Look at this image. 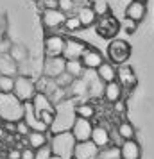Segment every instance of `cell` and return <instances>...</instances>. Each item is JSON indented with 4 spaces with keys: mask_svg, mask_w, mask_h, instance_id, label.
<instances>
[{
    "mask_svg": "<svg viewBox=\"0 0 154 159\" xmlns=\"http://www.w3.org/2000/svg\"><path fill=\"white\" fill-rule=\"evenodd\" d=\"M0 75H2V73H0Z\"/></svg>",
    "mask_w": 154,
    "mask_h": 159,
    "instance_id": "cell-44",
    "label": "cell"
},
{
    "mask_svg": "<svg viewBox=\"0 0 154 159\" xmlns=\"http://www.w3.org/2000/svg\"><path fill=\"white\" fill-rule=\"evenodd\" d=\"M100 150L102 148L95 145L91 139L90 141H77L75 150H73V159H99Z\"/></svg>",
    "mask_w": 154,
    "mask_h": 159,
    "instance_id": "cell-11",
    "label": "cell"
},
{
    "mask_svg": "<svg viewBox=\"0 0 154 159\" xmlns=\"http://www.w3.org/2000/svg\"><path fill=\"white\" fill-rule=\"evenodd\" d=\"M75 111H77V116H82V118H93V115H95V107L91 106V104H77V107H75Z\"/></svg>",
    "mask_w": 154,
    "mask_h": 159,
    "instance_id": "cell-28",
    "label": "cell"
},
{
    "mask_svg": "<svg viewBox=\"0 0 154 159\" xmlns=\"http://www.w3.org/2000/svg\"><path fill=\"white\" fill-rule=\"evenodd\" d=\"M32 107H34V111H36V115L38 113H41V111H54L56 113V104L50 100V97L47 93H43V91H38L36 97L32 98Z\"/></svg>",
    "mask_w": 154,
    "mask_h": 159,
    "instance_id": "cell-18",
    "label": "cell"
},
{
    "mask_svg": "<svg viewBox=\"0 0 154 159\" xmlns=\"http://www.w3.org/2000/svg\"><path fill=\"white\" fill-rule=\"evenodd\" d=\"M120 25H122V29H124L125 32H129V34L136 32V29H138V22H134L133 18H127V16L120 22Z\"/></svg>",
    "mask_w": 154,
    "mask_h": 159,
    "instance_id": "cell-34",
    "label": "cell"
},
{
    "mask_svg": "<svg viewBox=\"0 0 154 159\" xmlns=\"http://www.w3.org/2000/svg\"><path fill=\"white\" fill-rule=\"evenodd\" d=\"M63 27H65L66 30H72V32H73V30H79V29H84V27H82V23H81V20H79V16H77V15L68 16Z\"/></svg>",
    "mask_w": 154,
    "mask_h": 159,
    "instance_id": "cell-30",
    "label": "cell"
},
{
    "mask_svg": "<svg viewBox=\"0 0 154 159\" xmlns=\"http://www.w3.org/2000/svg\"><path fill=\"white\" fill-rule=\"evenodd\" d=\"M66 72V59L63 56L59 57H45L43 63V75L49 79H58L59 75Z\"/></svg>",
    "mask_w": 154,
    "mask_h": 159,
    "instance_id": "cell-8",
    "label": "cell"
},
{
    "mask_svg": "<svg viewBox=\"0 0 154 159\" xmlns=\"http://www.w3.org/2000/svg\"><path fill=\"white\" fill-rule=\"evenodd\" d=\"M25 116V102L15 93H0V118L4 122H20Z\"/></svg>",
    "mask_w": 154,
    "mask_h": 159,
    "instance_id": "cell-2",
    "label": "cell"
},
{
    "mask_svg": "<svg viewBox=\"0 0 154 159\" xmlns=\"http://www.w3.org/2000/svg\"><path fill=\"white\" fill-rule=\"evenodd\" d=\"M97 77H99V80H102L104 84L117 80L118 79V70L115 68V63H111V61H104L102 65L97 68Z\"/></svg>",
    "mask_w": 154,
    "mask_h": 159,
    "instance_id": "cell-16",
    "label": "cell"
},
{
    "mask_svg": "<svg viewBox=\"0 0 154 159\" xmlns=\"http://www.w3.org/2000/svg\"><path fill=\"white\" fill-rule=\"evenodd\" d=\"M66 18H68V15L63 13L61 9H43V13H41V22L49 34L52 30L59 29L61 25H65Z\"/></svg>",
    "mask_w": 154,
    "mask_h": 159,
    "instance_id": "cell-6",
    "label": "cell"
},
{
    "mask_svg": "<svg viewBox=\"0 0 154 159\" xmlns=\"http://www.w3.org/2000/svg\"><path fill=\"white\" fill-rule=\"evenodd\" d=\"M66 91H70V93H72L73 97H79V95L86 93V86H84V82H82V80L75 79V80H73V82H72V86L68 88Z\"/></svg>",
    "mask_w": 154,
    "mask_h": 159,
    "instance_id": "cell-31",
    "label": "cell"
},
{
    "mask_svg": "<svg viewBox=\"0 0 154 159\" xmlns=\"http://www.w3.org/2000/svg\"><path fill=\"white\" fill-rule=\"evenodd\" d=\"M124 15L127 16V18H133L134 22H142L143 18H145L147 15V7H145V4L143 2H136V0H131L127 6H125V11H124Z\"/></svg>",
    "mask_w": 154,
    "mask_h": 159,
    "instance_id": "cell-17",
    "label": "cell"
},
{
    "mask_svg": "<svg viewBox=\"0 0 154 159\" xmlns=\"http://www.w3.org/2000/svg\"><path fill=\"white\" fill-rule=\"evenodd\" d=\"M117 130H118V134L122 136V139H133L134 138V127L129 122H120Z\"/></svg>",
    "mask_w": 154,
    "mask_h": 159,
    "instance_id": "cell-27",
    "label": "cell"
},
{
    "mask_svg": "<svg viewBox=\"0 0 154 159\" xmlns=\"http://www.w3.org/2000/svg\"><path fill=\"white\" fill-rule=\"evenodd\" d=\"M16 72H18V66H16L15 57L9 56V54H2V56H0V73H2V75L16 77Z\"/></svg>",
    "mask_w": 154,
    "mask_h": 159,
    "instance_id": "cell-21",
    "label": "cell"
},
{
    "mask_svg": "<svg viewBox=\"0 0 154 159\" xmlns=\"http://www.w3.org/2000/svg\"><path fill=\"white\" fill-rule=\"evenodd\" d=\"M131 56V47L124 39H111L108 45V57L115 65H124Z\"/></svg>",
    "mask_w": 154,
    "mask_h": 159,
    "instance_id": "cell-5",
    "label": "cell"
},
{
    "mask_svg": "<svg viewBox=\"0 0 154 159\" xmlns=\"http://www.w3.org/2000/svg\"><path fill=\"white\" fill-rule=\"evenodd\" d=\"M50 143L49 141V132H40V130H30L29 134H27V145H29L30 148H41L43 145Z\"/></svg>",
    "mask_w": 154,
    "mask_h": 159,
    "instance_id": "cell-22",
    "label": "cell"
},
{
    "mask_svg": "<svg viewBox=\"0 0 154 159\" xmlns=\"http://www.w3.org/2000/svg\"><path fill=\"white\" fill-rule=\"evenodd\" d=\"M22 159H36V150L30 148V147L22 148Z\"/></svg>",
    "mask_w": 154,
    "mask_h": 159,
    "instance_id": "cell-39",
    "label": "cell"
},
{
    "mask_svg": "<svg viewBox=\"0 0 154 159\" xmlns=\"http://www.w3.org/2000/svg\"><path fill=\"white\" fill-rule=\"evenodd\" d=\"M122 93H124V88L122 84L118 82V80H113V82H108V84H104V98L110 102V104H115L122 98Z\"/></svg>",
    "mask_w": 154,
    "mask_h": 159,
    "instance_id": "cell-19",
    "label": "cell"
},
{
    "mask_svg": "<svg viewBox=\"0 0 154 159\" xmlns=\"http://www.w3.org/2000/svg\"><path fill=\"white\" fill-rule=\"evenodd\" d=\"M88 48V45L81 41V39H75V38H68L65 43V50H63V57L66 61H70V59H81L82 54L86 52Z\"/></svg>",
    "mask_w": 154,
    "mask_h": 159,
    "instance_id": "cell-12",
    "label": "cell"
},
{
    "mask_svg": "<svg viewBox=\"0 0 154 159\" xmlns=\"http://www.w3.org/2000/svg\"><path fill=\"white\" fill-rule=\"evenodd\" d=\"M122 25L118 23V20L115 18V16H100L99 20H97V25H95V29H97V34L100 38H113L115 34L118 32V29H120Z\"/></svg>",
    "mask_w": 154,
    "mask_h": 159,
    "instance_id": "cell-7",
    "label": "cell"
},
{
    "mask_svg": "<svg viewBox=\"0 0 154 159\" xmlns=\"http://www.w3.org/2000/svg\"><path fill=\"white\" fill-rule=\"evenodd\" d=\"M15 79L16 77H11V75H0V93H13Z\"/></svg>",
    "mask_w": 154,
    "mask_h": 159,
    "instance_id": "cell-26",
    "label": "cell"
},
{
    "mask_svg": "<svg viewBox=\"0 0 154 159\" xmlns=\"http://www.w3.org/2000/svg\"><path fill=\"white\" fill-rule=\"evenodd\" d=\"M54 80H56V82H58V84H59L61 88H65V89H68V88L72 86V82L75 80V77H73V75H70L68 72H65L63 75H59L58 79H54Z\"/></svg>",
    "mask_w": 154,
    "mask_h": 159,
    "instance_id": "cell-32",
    "label": "cell"
},
{
    "mask_svg": "<svg viewBox=\"0 0 154 159\" xmlns=\"http://www.w3.org/2000/svg\"><path fill=\"white\" fill-rule=\"evenodd\" d=\"M91 7L95 9V13H97L99 18H100V16H108L110 15V4H108L106 0H95Z\"/></svg>",
    "mask_w": 154,
    "mask_h": 159,
    "instance_id": "cell-29",
    "label": "cell"
},
{
    "mask_svg": "<svg viewBox=\"0 0 154 159\" xmlns=\"http://www.w3.org/2000/svg\"><path fill=\"white\" fill-rule=\"evenodd\" d=\"M117 80L125 89H131V88L136 86V75H134L131 66H127V65H122L118 68V79Z\"/></svg>",
    "mask_w": 154,
    "mask_h": 159,
    "instance_id": "cell-20",
    "label": "cell"
},
{
    "mask_svg": "<svg viewBox=\"0 0 154 159\" xmlns=\"http://www.w3.org/2000/svg\"><path fill=\"white\" fill-rule=\"evenodd\" d=\"M115 111H117V113H124L125 111V104L122 102V98L118 102H115Z\"/></svg>",
    "mask_w": 154,
    "mask_h": 159,
    "instance_id": "cell-41",
    "label": "cell"
},
{
    "mask_svg": "<svg viewBox=\"0 0 154 159\" xmlns=\"http://www.w3.org/2000/svg\"><path fill=\"white\" fill-rule=\"evenodd\" d=\"M43 9H59V0H40Z\"/></svg>",
    "mask_w": 154,
    "mask_h": 159,
    "instance_id": "cell-38",
    "label": "cell"
},
{
    "mask_svg": "<svg viewBox=\"0 0 154 159\" xmlns=\"http://www.w3.org/2000/svg\"><path fill=\"white\" fill-rule=\"evenodd\" d=\"M23 120L29 123L30 130H40V132H49V127L41 122V118L36 115V111L32 107V104L30 102H25V116H23Z\"/></svg>",
    "mask_w": 154,
    "mask_h": 159,
    "instance_id": "cell-13",
    "label": "cell"
},
{
    "mask_svg": "<svg viewBox=\"0 0 154 159\" xmlns=\"http://www.w3.org/2000/svg\"><path fill=\"white\" fill-rule=\"evenodd\" d=\"M77 104L73 100L65 98L63 102H59L56 106V120L52 123L50 132L52 134H58V132H65V130H72L73 123L77 120Z\"/></svg>",
    "mask_w": 154,
    "mask_h": 159,
    "instance_id": "cell-1",
    "label": "cell"
},
{
    "mask_svg": "<svg viewBox=\"0 0 154 159\" xmlns=\"http://www.w3.org/2000/svg\"><path fill=\"white\" fill-rule=\"evenodd\" d=\"M52 157H54V152H52L50 143L43 145L41 148H38L36 150V159H52Z\"/></svg>",
    "mask_w": 154,
    "mask_h": 159,
    "instance_id": "cell-33",
    "label": "cell"
},
{
    "mask_svg": "<svg viewBox=\"0 0 154 159\" xmlns=\"http://www.w3.org/2000/svg\"><path fill=\"white\" fill-rule=\"evenodd\" d=\"M13 93L23 102H32V98L38 93V86H36V82L30 77H27V75H16Z\"/></svg>",
    "mask_w": 154,
    "mask_h": 159,
    "instance_id": "cell-4",
    "label": "cell"
},
{
    "mask_svg": "<svg viewBox=\"0 0 154 159\" xmlns=\"http://www.w3.org/2000/svg\"><path fill=\"white\" fill-rule=\"evenodd\" d=\"M0 127H4V120L2 118H0Z\"/></svg>",
    "mask_w": 154,
    "mask_h": 159,
    "instance_id": "cell-42",
    "label": "cell"
},
{
    "mask_svg": "<svg viewBox=\"0 0 154 159\" xmlns=\"http://www.w3.org/2000/svg\"><path fill=\"white\" fill-rule=\"evenodd\" d=\"M84 70H86V66L82 65L81 59H70V61H66V72L70 73V75H73L75 79H79L84 73Z\"/></svg>",
    "mask_w": 154,
    "mask_h": 159,
    "instance_id": "cell-25",
    "label": "cell"
},
{
    "mask_svg": "<svg viewBox=\"0 0 154 159\" xmlns=\"http://www.w3.org/2000/svg\"><path fill=\"white\" fill-rule=\"evenodd\" d=\"M91 141L95 145H99L100 148H106L111 141V134L110 130L106 129V127H100V125H95V129H93V134H91Z\"/></svg>",
    "mask_w": 154,
    "mask_h": 159,
    "instance_id": "cell-23",
    "label": "cell"
},
{
    "mask_svg": "<svg viewBox=\"0 0 154 159\" xmlns=\"http://www.w3.org/2000/svg\"><path fill=\"white\" fill-rule=\"evenodd\" d=\"M77 16H79V20H81L82 27H91L93 23H97V13L93 7H90V6H82V7H79V11H77Z\"/></svg>",
    "mask_w": 154,
    "mask_h": 159,
    "instance_id": "cell-24",
    "label": "cell"
},
{
    "mask_svg": "<svg viewBox=\"0 0 154 159\" xmlns=\"http://www.w3.org/2000/svg\"><path fill=\"white\" fill-rule=\"evenodd\" d=\"M93 129H95V125L91 123L90 118L77 116V120H75V123L72 127V134L75 136L77 141H90L91 134H93Z\"/></svg>",
    "mask_w": 154,
    "mask_h": 159,
    "instance_id": "cell-9",
    "label": "cell"
},
{
    "mask_svg": "<svg viewBox=\"0 0 154 159\" xmlns=\"http://www.w3.org/2000/svg\"><path fill=\"white\" fill-rule=\"evenodd\" d=\"M65 43H66V39L63 36H59V34H47L45 43H43L45 56L47 57H59V56H63Z\"/></svg>",
    "mask_w": 154,
    "mask_h": 159,
    "instance_id": "cell-10",
    "label": "cell"
},
{
    "mask_svg": "<svg viewBox=\"0 0 154 159\" xmlns=\"http://www.w3.org/2000/svg\"><path fill=\"white\" fill-rule=\"evenodd\" d=\"M38 116L41 118V122H43L49 129L52 127V123L56 120V113H54V111H41V113H38Z\"/></svg>",
    "mask_w": 154,
    "mask_h": 159,
    "instance_id": "cell-35",
    "label": "cell"
},
{
    "mask_svg": "<svg viewBox=\"0 0 154 159\" xmlns=\"http://www.w3.org/2000/svg\"><path fill=\"white\" fill-rule=\"evenodd\" d=\"M75 145H77V139L72 134V130L52 134L50 147H52V152H54L52 159H73Z\"/></svg>",
    "mask_w": 154,
    "mask_h": 159,
    "instance_id": "cell-3",
    "label": "cell"
},
{
    "mask_svg": "<svg viewBox=\"0 0 154 159\" xmlns=\"http://www.w3.org/2000/svg\"><path fill=\"white\" fill-rule=\"evenodd\" d=\"M136 2H143V4H145V2H147V0H136Z\"/></svg>",
    "mask_w": 154,
    "mask_h": 159,
    "instance_id": "cell-43",
    "label": "cell"
},
{
    "mask_svg": "<svg viewBox=\"0 0 154 159\" xmlns=\"http://www.w3.org/2000/svg\"><path fill=\"white\" fill-rule=\"evenodd\" d=\"M7 159H22V150L20 148H11L7 152Z\"/></svg>",
    "mask_w": 154,
    "mask_h": 159,
    "instance_id": "cell-40",
    "label": "cell"
},
{
    "mask_svg": "<svg viewBox=\"0 0 154 159\" xmlns=\"http://www.w3.org/2000/svg\"><path fill=\"white\" fill-rule=\"evenodd\" d=\"M29 132H30V127H29V123L25 122V120L16 122V134H18V136H27Z\"/></svg>",
    "mask_w": 154,
    "mask_h": 159,
    "instance_id": "cell-36",
    "label": "cell"
},
{
    "mask_svg": "<svg viewBox=\"0 0 154 159\" xmlns=\"http://www.w3.org/2000/svg\"><path fill=\"white\" fill-rule=\"evenodd\" d=\"M118 156L120 159H140L142 156V148H140V143L133 139H124V143L118 147Z\"/></svg>",
    "mask_w": 154,
    "mask_h": 159,
    "instance_id": "cell-14",
    "label": "cell"
},
{
    "mask_svg": "<svg viewBox=\"0 0 154 159\" xmlns=\"http://www.w3.org/2000/svg\"><path fill=\"white\" fill-rule=\"evenodd\" d=\"M59 9L63 11V13H72L73 9H75V0H59Z\"/></svg>",
    "mask_w": 154,
    "mask_h": 159,
    "instance_id": "cell-37",
    "label": "cell"
},
{
    "mask_svg": "<svg viewBox=\"0 0 154 159\" xmlns=\"http://www.w3.org/2000/svg\"><path fill=\"white\" fill-rule=\"evenodd\" d=\"M81 61H82V65L86 66V70H97V68L104 63V57H102V54L97 50V48L88 47L86 52L82 54Z\"/></svg>",
    "mask_w": 154,
    "mask_h": 159,
    "instance_id": "cell-15",
    "label": "cell"
}]
</instances>
